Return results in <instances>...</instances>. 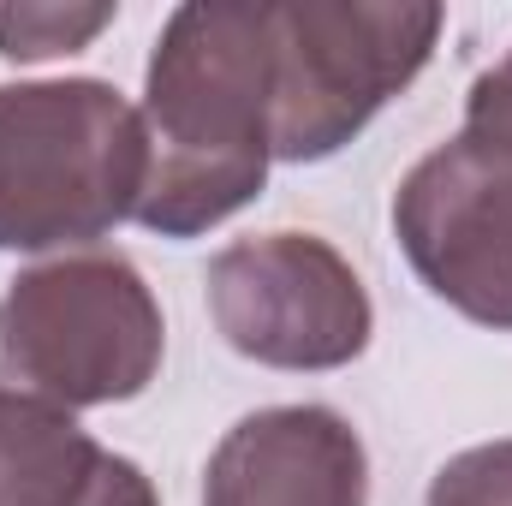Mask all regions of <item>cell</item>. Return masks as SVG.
I'll return each mask as SVG.
<instances>
[{
	"label": "cell",
	"mask_w": 512,
	"mask_h": 506,
	"mask_svg": "<svg viewBox=\"0 0 512 506\" xmlns=\"http://www.w3.org/2000/svg\"><path fill=\"white\" fill-rule=\"evenodd\" d=\"M364 495V441L328 405L251 411L227 429L203 483V506H364Z\"/></svg>",
	"instance_id": "obj_7"
},
{
	"label": "cell",
	"mask_w": 512,
	"mask_h": 506,
	"mask_svg": "<svg viewBox=\"0 0 512 506\" xmlns=\"http://www.w3.org/2000/svg\"><path fill=\"white\" fill-rule=\"evenodd\" d=\"M441 36L429 0H274V155L322 161L399 96Z\"/></svg>",
	"instance_id": "obj_4"
},
{
	"label": "cell",
	"mask_w": 512,
	"mask_h": 506,
	"mask_svg": "<svg viewBox=\"0 0 512 506\" xmlns=\"http://www.w3.org/2000/svg\"><path fill=\"white\" fill-rule=\"evenodd\" d=\"M114 6H0V54L6 60H48L84 48Z\"/></svg>",
	"instance_id": "obj_9"
},
{
	"label": "cell",
	"mask_w": 512,
	"mask_h": 506,
	"mask_svg": "<svg viewBox=\"0 0 512 506\" xmlns=\"http://www.w3.org/2000/svg\"><path fill=\"white\" fill-rule=\"evenodd\" d=\"M161 310L120 251L24 268L0 298V370L78 411L143 393L161 370Z\"/></svg>",
	"instance_id": "obj_3"
},
{
	"label": "cell",
	"mask_w": 512,
	"mask_h": 506,
	"mask_svg": "<svg viewBox=\"0 0 512 506\" xmlns=\"http://www.w3.org/2000/svg\"><path fill=\"white\" fill-rule=\"evenodd\" d=\"M149 179L137 221L191 239L245 209L274 161V0L179 6L143 78Z\"/></svg>",
	"instance_id": "obj_1"
},
{
	"label": "cell",
	"mask_w": 512,
	"mask_h": 506,
	"mask_svg": "<svg viewBox=\"0 0 512 506\" xmlns=\"http://www.w3.org/2000/svg\"><path fill=\"white\" fill-rule=\"evenodd\" d=\"M72 506H161L155 501V489H149V477L120 459V453H102V465H96V477L84 483V495Z\"/></svg>",
	"instance_id": "obj_12"
},
{
	"label": "cell",
	"mask_w": 512,
	"mask_h": 506,
	"mask_svg": "<svg viewBox=\"0 0 512 506\" xmlns=\"http://www.w3.org/2000/svg\"><path fill=\"white\" fill-rule=\"evenodd\" d=\"M96 465L102 447L66 405L30 387H0V506H72Z\"/></svg>",
	"instance_id": "obj_8"
},
{
	"label": "cell",
	"mask_w": 512,
	"mask_h": 506,
	"mask_svg": "<svg viewBox=\"0 0 512 506\" xmlns=\"http://www.w3.org/2000/svg\"><path fill=\"white\" fill-rule=\"evenodd\" d=\"M209 316L233 352L274 370H340L370 346L358 268L310 233L227 245L209 262Z\"/></svg>",
	"instance_id": "obj_5"
},
{
	"label": "cell",
	"mask_w": 512,
	"mask_h": 506,
	"mask_svg": "<svg viewBox=\"0 0 512 506\" xmlns=\"http://www.w3.org/2000/svg\"><path fill=\"white\" fill-rule=\"evenodd\" d=\"M429 506H512V441H489L447 459L429 483Z\"/></svg>",
	"instance_id": "obj_10"
},
{
	"label": "cell",
	"mask_w": 512,
	"mask_h": 506,
	"mask_svg": "<svg viewBox=\"0 0 512 506\" xmlns=\"http://www.w3.org/2000/svg\"><path fill=\"white\" fill-rule=\"evenodd\" d=\"M393 233L435 298L512 328V143L459 131L429 149L393 197Z\"/></svg>",
	"instance_id": "obj_6"
},
{
	"label": "cell",
	"mask_w": 512,
	"mask_h": 506,
	"mask_svg": "<svg viewBox=\"0 0 512 506\" xmlns=\"http://www.w3.org/2000/svg\"><path fill=\"white\" fill-rule=\"evenodd\" d=\"M143 114L114 84H0V251L90 245L137 215Z\"/></svg>",
	"instance_id": "obj_2"
},
{
	"label": "cell",
	"mask_w": 512,
	"mask_h": 506,
	"mask_svg": "<svg viewBox=\"0 0 512 506\" xmlns=\"http://www.w3.org/2000/svg\"><path fill=\"white\" fill-rule=\"evenodd\" d=\"M465 131H483V137H495V143H512V54L495 72H483V78L471 84Z\"/></svg>",
	"instance_id": "obj_11"
}]
</instances>
